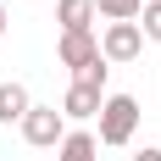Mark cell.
I'll list each match as a JSON object with an SVG mask.
<instances>
[{
  "instance_id": "1",
  "label": "cell",
  "mask_w": 161,
  "mask_h": 161,
  "mask_svg": "<svg viewBox=\"0 0 161 161\" xmlns=\"http://www.w3.org/2000/svg\"><path fill=\"white\" fill-rule=\"evenodd\" d=\"M139 117H145V111H139L133 95H106V106H100V117H95V122H100L95 139H100V145H133Z\"/></svg>"
},
{
  "instance_id": "2",
  "label": "cell",
  "mask_w": 161,
  "mask_h": 161,
  "mask_svg": "<svg viewBox=\"0 0 161 161\" xmlns=\"http://www.w3.org/2000/svg\"><path fill=\"white\" fill-rule=\"evenodd\" d=\"M17 128H22V139H28L33 150H56L67 139V117L56 111V106H28V117H22Z\"/></svg>"
},
{
  "instance_id": "3",
  "label": "cell",
  "mask_w": 161,
  "mask_h": 161,
  "mask_svg": "<svg viewBox=\"0 0 161 161\" xmlns=\"http://www.w3.org/2000/svg\"><path fill=\"white\" fill-rule=\"evenodd\" d=\"M139 50H145V33H139V22H106V33H100V61H106V67L139 61Z\"/></svg>"
},
{
  "instance_id": "4",
  "label": "cell",
  "mask_w": 161,
  "mask_h": 161,
  "mask_svg": "<svg viewBox=\"0 0 161 161\" xmlns=\"http://www.w3.org/2000/svg\"><path fill=\"white\" fill-rule=\"evenodd\" d=\"M56 56H61V67H72V78H83L89 67H100V33H61Z\"/></svg>"
},
{
  "instance_id": "5",
  "label": "cell",
  "mask_w": 161,
  "mask_h": 161,
  "mask_svg": "<svg viewBox=\"0 0 161 161\" xmlns=\"http://www.w3.org/2000/svg\"><path fill=\"white\" fill-rule=\"evenodd\" d=\"M100 106H106V83H89V78H72V89L61 95L67 122H89V117H100Z\"/></svg>"
},
{
  "instance_id": "6",
  "label": "cell",
  "mask_w": 161,
  "mask_h": 161,
  "mask_svg": "<svg viewBox=\"0 0 161 161\" xmlns=\"http://www.w3.org/2000/svg\"><path fill=\"white\" fill-rule=\"evenodd\" d=\"M61 33H95V0H56Z\"/></svg>"
},
{
  "instance_id": "7",
  "label": "cell",
  "mask_w": 161,
  "mask_h": 161,
  "mask_svg": "<svg viewBox=\"0 0 161 161\" xmlns=\"http://www.w3.org/2000/svg\"><path fill=\"white\" fill-rule=\"evenodd\" d=\"M56 161H100V139L89 128H67V139L56 145Z\"/></svg>"
},
{
  "instance_id": "8",
  "label": "cell",
  "mask_w": 161,
  "mask_h": 161,
  "mask_svg": "<svg viewBox=\"0 0 161 161\" xmlns=\"http://www.w3.org/2000/svg\"><path fill=\"white\" fill-rule=\"evenodd\" d=\"M28 106H33V100H28V89H22V83H0V122H6V128H11V122H22V117H28Z\"/></svg>"
},
{
  "instance_id": "9",
  "label": "cell",
  "mask_w": 161,
  "mask_h": 161,
  "mask_svg": "<svg viewBox=\"0 0 161 161\" xmlns=\"http://www.w3.org/2000/svg\"><path fill=\"white\" fill-rule=\"evenodd\" d=\"M139 11H145V0H95V17H106V22H139Z\"/></svg>"
},
{
  "instance_id": "10",
  "label": "cell",
  "mask_w": 161,
  "mask_h": 161,
  "mask_svg": "<svg viewBox=\"0 0 161 161\" xmlns=\"http://www.w3.org/2000/svg\"><path fill=\"white\" fill-rule=\"evenodd\" d=\"M139 33H145V39H156V45H161V0H156V6H145V11H139Z\"/></svg>"
},
{
  "instance_id": "11",
  "label": "cell",
  "mask_w": 161,
  "mask_h": 161,
  "mask_svg": "<svg viewBox=\"0 0 161 161\" xmlns=\"http://www.w3.org/2000/svg\"><path fill=\"white\" fill-rule=\"evenodd\" d=\"M128 161H161V145H145V150H133Z\"/></svg>"
},
{
  "instance_id": "12",
  "label": "cell",
  "mask_w": 161,
  "mask_h": 161,
  "mask_svg": "<svg viewBox=\"0 0 161 161\" xmlns=\"http://www.w3.org/2000/svg\"><path fill=\"white\" fill-rule=\"evenodd\" d=\"M6 22H11V17H6V6H0V39H6Z\"/></svg>"
},
{
  "instance_id": "13",
  "label": "cell",
  "mask_w": 161,
  "mask_h": 161,
  "mask_svg": "<svg viewBox=\"0 0 161 161\" xmlns=\"http://www.w3.org/2000/svg\"><path fill=\"white\" fill-rule=\"evenodd\" d=\"M145 6H156V0H145Z\"/></svg>"
}]
</instances>
